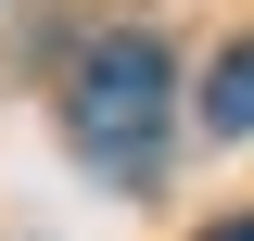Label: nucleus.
I'll use <instances>...</instances> for the list:
<instances>
[{
    "label": "nucleus",
    "mask_w": 254,
    "mask_h": 241,
    "mask_svg": "<svg viewBox=\"0 0 254 241\" xmlns=\"http://www.w3.org/2000/svg\"><path fill=\"white\" fill-rule=\"evenodd\" d=\"M203 127H216V140H254V38L203 63Z\"/></svg>",
    "instance_id": "f03ea898"
},
{
    "label": "nucleus",
    "mask_w": 254,
    "mask_h": 241,
    "mask_svg": "<svg viewBox=\"0 0 254 241\" xmlns=\"http://www.w3.org/2000/svg\"><path fill=\"white\" fill-rule=\"evenodd\" d=\"M203 241H254V216H229V229H203Z\"/></svg>",
    "instance_id": "7ed1b4c3"
},
{
    "label": "nucleus",
    "mask_w": 254,
    "mask_h": 241,
    "mask_svg": "<svg viewBox=\"0 0 254 241\" xmlns=\"http://www.w3.org/2000/svg\"><path fill=\"white\" fill-rule=\"evenodd\" d=\"M165 102H178V76H165V38L115 26L76 51V102H64V127H76V152H89L102 178H140L165 152Z\"/></svg>",
    "instance_id": "f257e3e1"
}]
</instances>
